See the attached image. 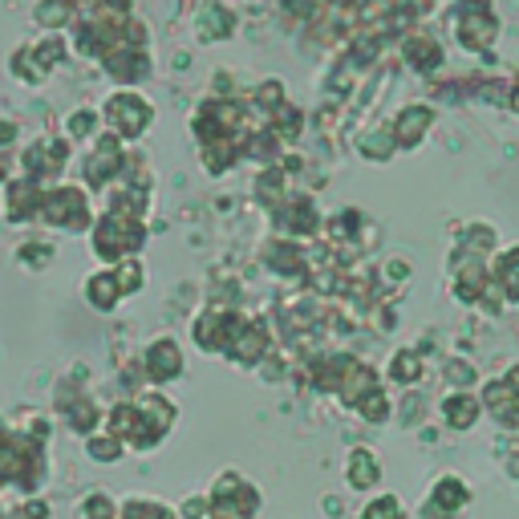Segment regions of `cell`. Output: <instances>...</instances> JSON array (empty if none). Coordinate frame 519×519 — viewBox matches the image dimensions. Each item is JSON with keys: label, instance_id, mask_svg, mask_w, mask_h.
<instances>
[{"label": "cell", "instance_id": "obj_22", "mask_svg": "<svg viewBox=\"0 0 519 519\" xmlns=\"http://www.w3.org/2000/svg\"><path fill=\"white\" fill-rule=\"evenodd\" d=\"M73 21V4L70 0H37L33 4V25L45 33H62Z\"/></svg>", "mask_w": 519, "mask_h": 519}, {"label": "cell", "instance_id": "obj_44", "mask_svg": "<svg viewBox=\"0 0 519 519\" xmlns=\"http://www.w3.org/2000/svg\"><path fill=\"white\" fill-rule=\"evenodd\" d=\"M13 142H17V122H13V118H4V122H0V150H9Z\"/></svg>", "mask_w": 519, "mask_h": 519}, {"label": "cell", "instance_id": "obj_30", "mask_svg": "<svg viewBox=\"0 0 519 519\" xmlns=\"http://www.w3.org/2000/svg\"><path fill=\"white\" fill-rule=\"evenodd\" d=\"M9 73H13L17 81H25V86H41V81H45V73H41V65H37V57H33V49H29V41L13 49Z\"/></svg>", "mask_w": 519, "mask_h": 519}, {"label": "cell", "instance_id": "obj_17", "mask_svg": "<svg viewBox=\"0 0 519 519\" xmlns=\"http://www.w3.org/2000/svg\"><path fill=\"white\" fill-rule=\"evenodd\" d=\"M86 300L97 308V313H114L118 300H122V289H118V276L114 268H102L86 280Z\"/></svg>", "mask_w": 519, "mask_h": 519}, {"label": "cell", "instance_id": "obj_26", "mask_svg": "<svg viewBox=\"0 0 519 519\" xmlns=\"http://www.w3.org/2000/svg\"><path fill=\"white\" fill-rule=\"evenodd\" d=\"M268 130L276 134V142H297L300 134H305V110L292 106V102H284V106L268 118Z\"/></svg>", "mask_w": 519, "mask_h": 519}, {"label": "cell", "instance_id": "obj_40", "mask_svg": "<svg viewBox=\"0 0 519 519\" xmlns=\"http://www.w3.org/2000/svg\"><path fill=\"white\" fill-rule=\"evenodd\" d=\"M118 519H175L171 515L163 503H150V499H134V503H126L122 507V515Z\"/></svg>", "mask_w": 519, "mask_h": 519}, {"label": "cell", "instance_id": "obj_23", "mask_svg": "<svg viewBox=\"0 0 519 519\" xmlns=\"http://www.w3.org/2000/svg\"><path fill=\"white\" fill-rule=\"evenodd\" d=\"M284 195H289V171H284V167H276V163H272V167H264L260 175H255V199L264 203L268 212H272Z\"/></svg>", "mask_w": 519, "mask_h": 519}, {"label": "cell", "instance_id": "obj_48", "mask_svg": "<svg viewBox=\"0 0 519 519\" xmlns=\"http://www.w3.org/2000/svg\"><path fill=\"white\" fill-rule=\"evenodd\" d=\"M503 381H507V389L519 398V365H511V370H507V378H503Z\"/></svg>", "mask_w": 519, "mask_h": 519}, {"label": "cell", "instance_id": "obj_14", "mask_svg": "<svg viewBox=\"0 0 519 519\" xmlns=\"http://www.w3.org/2000/svg\"><path fill=\"white\" fill-rule=\"evenodd\" d=\"M495 13L487 9L483 0H471L463 9V21H458V41L466 45V49H487L495 37Z\"/></svg>", "mask_w": 519, "mask_h": 519}, {"label": "cell", "instance_id": "obj_50", "mask_svg": "<svg viewBox=\"0 0 519 519\" xmlns=\"http://www.w3.org/2000/svg\"><path fill=\"white\" fill-rule=\"evenodd\" d=\"M511 106H515V110H519V89H515V94H511Z\"/></svg>", "mask_w": 519, "mask_h": 519}, {"label": "cell", "instance_id": "obj_5", "mask_svg": "<svg viewBox=\"0 0 519 519\" xmlns=\"http://www.w3.org/2000/svg\"><path fill=\"white\" fill-rule=\"evenodd\" d=\"M191 130L199 138V146L207 142H228L244 130V106L231 97H203L199 110L191 114Z\"/></svg>", "mask_w": 519, "mask_h": 519}, {"label": "cell", "instance_id": "obj_42", "mask_svg": "<svg viewBox=\"0 0 519 519\" xmlns=\"http://www.w3.org/2000/svg\"><path fill=\"white\" fill-rule=\"evenodd\" d=\"M86 519H114V503L106 495H89L86 499Z\"/></svg>", "mask_w": 519, "mask_h": 519}, {"label": "cell", "instance_id": "obj_15", "mask_svg": "<svg viewBox=\"0 0 519 519\" xmlns=\"http://www.w3.org/2000/svg\"><path fill=\"white\" fill-rule=\"evenodd\" d=\"M434 126V110L431 106H406V110H398V118H394V126H389V134H394V142L398 146H406V150H414L418 142L426 138V130Z\"/></svg>", "mask_w": 519, "mask_h": 519}, {"label": "cell", "instance_id": "obj_16", "mask_svg": "<svg viewBox=\"0 0 519 519\" xmlns=\"http://www.w3.org/2000/svg\"><path fill=\"white\" fill-rule=\"evenodd\" d=\"M466 499H471V491H466V483H463V479L447 475V479H439V487H434V495H431V507H426V515H431V519L455 515L458 507H466Z\"/></svg>", "mask_w": 519, "mask_h": 519}, {"label": "cell", "instance_id": "obj_37", "mask_svg": "<svg viewBox=\"0 0 519 519\" xmlns=\"http://www.w3.org/2000/svg\"><path fill=\"white\" fill-rule=\"evenodd\" d=\"M353 410H357L365 423H386V418H389V398L381 394V389H370V394L361 398Z\"/></svg>", "mask_w": 519, "mask_h": 519}, {"label": "cell", "instance_id": "obj_6", "mask_svg": "<svg viewBox=\"0 0 519 519\" xmlns=\"http://www.w3.org/2000/svg\"><path fill=\"white\" fill-rule=\"evenodd\" d=\"M70 159H73V142L65 134H45L33 146L21 150V175L37 179L41 187H54Z\"/></svg>", "mask_w": 519, "mask_h": 519}, {"label": "cell", "instance_id": "obj_45", "mask_svg": "<svg viewBox=\"0 0 519 519\" xmlns=\"http://www.w3.org/2000/svg\"><path fill=\"white\" fill-rule=\"evenodd\" d=\"M45 511H49V507H45V503L37 499V503H29V507L21 511V519H45Z\"/></svg>", "mask_w": 519, "mask_h": 519}, {"label": "cell", "instance_id": "obj_18", "mask_svg": "<svg viewBox=\"0 0 519 519\" xmlns=\"http://www.w3.org/2000/svg\"><path fill=\"white\" fill-rule=\"evenodd\" d=\"M341 402L345 406H357L361 398L370 394V389H378V373L370 370V365H361V361H349L345 365V378H341Z\"/></svg>", "mask_w": 519, "mask_h": 519}, {"label": "cell", "instance_id": "obj_29", "mask_svg": "<svg viewBox=\"0 0 519 519\" xmlns=\"http://www.w3.org/2000/svg\"><path fill=\"white\" fill-rule=\"evenodd\" d=\"M378 479H381V466H378V458H373V450L357 447L349 455V483L353 487H373Z\"/></svg>", "mask_w": 519, "mask_h": 519}, {"label": "cell", "instance_id": "obj_10", "mask_svg": "<svg viewBox=\"0 0 519 519\" xmlns=\"http://www.w3.org/2000/svg\"><path fill=\"white\" fill-rule=\"evenodd\" d=\"M41 191H45V187L37 183V179L13 175L9 183H4V195H0V203H4V220H9V223L37 220V212H41Z\"/></svg>", "mask_w": 519, "mask_h": 519}, {"label": "cell", "instance_id": "obj_41", "mask_svg": "<svg viewBox=\"0 0 519 519\" xmlns=\"http://www.w3.org/2000/svg\"><path fill=\"white\" fill-rule=\"evenodd\" d=\"M365 519H402V503L394 495H381V499H373L365 507Z\"/></svg>", "mask_w": 519, "mask_h": 519}, {"label": "cell", "instance_id": "obj_43", "mask_svg": "<svg viewBox=\"0 0 519 519\" xmlns=\"http://www.w3.org/2000/svg\"><path fill=\"white\" fill-rule=\"evenodd\" d=\"M49 255H54V247H49V244H25V247H21V260H25V264H37V268H41Z\"/></svg>", "mask_w": 519, "mask_h": 519}, {"label": "cell", "instance_id": "obj_47", "mask_svg": "<svg viewBox=\"0 0 519 519\" xmlns=\"http://www.w3.org/2000/svg\"><path fill=\"white\" fill-rule=\"evenodd\" d=\"M183 511H187L191 519H199L203 511H207V503H203V499H187V507H183Z\"/></svg>", "mask_w": 519, "mask_h": 519}, {"label": "cell", "instance_id": "obj_32", "mask_svg": "<svg viewBox=\"0 0 519 519\" xmlns=\"http://www.w3.org/2000/svg\"><path fill=\"white\" fill-rule=\"evenodd\" d=\"M357 150H361V155H365L370 163H386L389 155L398 150V142H394V134H389V130H365V134L357 138Z\"/></svg>", "mask_w": 519, "mask_h": 519}, {"label": "cell", "instance_id": "obj_35", "mask_svg": "<svg viewBox=\"0 0 519 519\" xmlns=\"http://www.w3.org/2000/svg\"><path fill=\"white\" fill-rule=\"evenodd\" d=\"M114 276H118V289H122V297H134V292H142V284H146V272H142L138 260H122V264H114Z\"/></svg>", "mask_w": 519, "mask_h": 519}, {"label": "cell", "instance_id": "obj_39", "mask_svg": "<svg viewBox=\"0 0 519 519\" xmlns=\"http://www.w3.org/2000/svg\"><path fill=\"white\" fill-rule=\"evenodd\" d=\"M389 378L394 381H418L423 378V361H418V353H398L394 365H389Z\"/></svg>", "mask_w": 519, "mask_h": 519}, {"label": "cell", "instance_id": "obj_9", "mask_svg": "<svg viewBox=\"0 0 519 519\" xmlns=\"http://www.w3.org/2000/svg\"><path fill=\"white\" fill-rule=\"evenodd\" d=\"M102 73L118 81V89H138L150 78V54L146 49H130V45H114L102 57Z\"/></svg>", "mask_w": 519, "mask_h": 519}, {"label": "cell", "instance_id": "obj_2", "mask_svg": "<svg viewBox=\"0 0 519 519\" xmlns=\"http://www.w3.org/2000/svg\"><path fill=\"white\" fill-rule=\"evenodd\" d=\"M37 220L49 223L57 231H89L94 228V207H89V195L73 183H54L41 191V212Z\"/></svg>", "mask_w": 519, "mask_h": 519}, {"label": "cell", "instance_id": "obj_4", "mask_svg": "<svg viewBox=\"0 0 519 519\" xmlns=\"http://www.w3.org/2000/svg\"><path fill=\"white\" fill-rule=\"evenodd\" d=\"M126 163H130V155H126V142L114 138L110 130H102L94 142H89L86 159H81V179H86L89 191H110V187L122 179Z\"/></svg>", "mask_w": 519, "mask_h": 519}, {"label": "cell", "instance_id": "obj_19", "mask_svg": "<svg viewBox=\"0 0 519 519\" xmlns=\"http://www.w3.org/2000/svg\"><path fill=\"white\" fill-rule=\"evenodd\" d=\"M29 49H33V57H37V65H41L45 78H49L57 65H65V57H70V41H65V33H45V37H37V41H29Z\"/></svg>", "mask_w": 519, "mask_h": 519}, {"label": "cell", "instance_id": "obj_12", "mask_svg": "<svg viewBox=\"0 0 519 519\" xmlns=\"http://www.w3.org/2000/svg\"><path fill=\"white\" fill-rule=\"evenodd\" d=\"M57 406L65 410V423L78 434H94L97 418H102V414H97V402L89 394H81L73 381H62V386H57Z\"/></svg>", "mask_w": 519, "mask_h": 519}, {"label": "cell", "instance_id": "obj_1", "mask_svg": "<svg viewBox=\"0 0 519 519\" xmlns=\"http://www.w3.org/2000/svg\"><path fill=\"white\" fill-rule=\"evenodd\" d=\"M89 244H94V255L106 260V264H122L130 255L142 252L146 244V223L134 220V215H118V212H102L89 228Z\"/></svg>", "mask_w": 519, "mask_h": 519}, {"label": "cell", "instance_id": "obj_31", "mask_svg": "<svg viewBox=\"0 0 519 519\" xmlns=\"http://www.w3.org/2000/svg\"><path fill=\"white\" fill-rule=\"evenodd\" d=\"M402 54L414 70H434V65H442V49L431 41V37H410Z\"/></svg>", "mask_w": 519, "mask_h": 519}, {"label": "cell", "instance_id": "obj_21", "mask_svg": "<svg viewBox=\"0 0 519 519\" xmlns=\"http://www.w3.org/2000/svg\"><path fill=\"white\" fill-rule=\"evenodd\" d=\"M191 337L203 353H223V308H207L191 325Z\"/></svg>", "mask_w": 519, "mask_h": 519}, {"label": "cell", "instance_id": "obj_13", "mask_svg": "<svg viewBox=\"0 0 519 519\" xmlns=\"http://www.w3.org/2000/svg\"><path fill=\"white\" fill-rule=\"evenodd\" d=\"M231 33H236V13H231L223 0H207V4L195 13V41L215 45V41H228Z\"/></svg>", "mask_w": 519, "mask_h": 519}, {"label": "cell", "instance_id": "obj_36", "mask_svg": "<svg viewBox=\"0 0 519 519\" xmlns=\"http://www.w3.org/2000/svg\"><path fill=\"white\" fill-rule=\"evenodd\" d=\"M495 276H499L503 292H507L511 300H519V247H511L499 264H495Z\"/></svg>", "mask_w": 519, "mask_h": 519}, {"label": "cell", "instance_id": "obj_8", "mask_svg": "<svg viewBox=\"0 0 519 519\" xmlns=\"http://www.w3.org/2000/svg\"><path fill=\"white\" fill-rule=\"evenodd\" d=\"M272 223L284 231V236H297V239H305V236H317L321 231V215H317V203L308 199V195H284L280 203H276L272 212Z\"/></svg>", "mask_w": 519, "mask_h": 519}, {"label": "cell", "instance_id": "obj_20", "mask_svg": "<svg viewBox=\"0 0 519 519\" xmlns=\"http://www.w3.org/2000/svg\"><path fill=\"white\" fill-rule=\"evenodd\" d=\"M264 255H268V268L280 276H300L305 272V252H300L292 239H272L264 244Z\"/></svg>", "mask_w": 519, "mask_h": 519}, {"label": "cell", "instance_id": "obj_3", "mask_svg": "<svg viewBox=\"0 0 519 519\" xmlns=\"http://www.w3.org/2000/svg\"><path fill=\"white\" fill-rule=\"evenodd\" d=\"M97 114H102V126L122 142H138L142 134L150 130V122H155V106H150L138 89H114V94L102 102Z\"/></svg>", "mask_w": 519, "mask_h": 519}, {"label": "cell", "instance_id": "obj_46", "mask_svg": "<svg viewBox=\"0 0 519 519\" xmlns=\"http://www.w3.org/2000/svg\"><path fill=\"white\" fill-rule=\"evenodd\" d=\"M9 179H13V163H9V155L0 150V187L9 183Z\"/></svg>", "mask_w": 519, "mask_h": 519}, {"label": "cell", "instance_id": "obj_49", "mask_svg": "<svg viewBox=\"0 0 519 519\" xmlns=\"http://www.w3.org/2000/svg\"><path fill=\"white\" fill-rule=\"evenodd\" d=\"M511 475H519V450H515V458H511Z\"/></svg>", "mask_w": 519, "mask_h": 519}, {"label": "cell", "instance_id": "obj_27", "mask_svg": "<svg viewBox=\"0 0 519 519\" xmlns=\"http://www.w3.org/2000/svg\"><path fill=\"white\" fill-rule=\"evenodd\" d=\"M442 418H447L455 431H466V426H475V418H479V402L471 394H450L447 402H442Z\"/></svg>", "mask_w": 519, "mask_h": 519}, {"label": "cell", "instance_id": "obj_7", "mask_svg": "<svg viewBox=\"0 0 519 519\" xmlns=\"http://www.w3.org/2000/svg\"><path fill=\"white\" fill-rule=\"evenodd\" d=\"M207 511H212V519H255L260 491L239 475H220V483L212 487V499H207Z\"/></svg>", "mask_w": 519, "mask_h": 519}, {"label": "cell", "instance_id": "obj_34", "mask_svg": "<svg viewBox=\"0 0 519 519\" xmlns=\"http://www.w3.org/2000/svg\"><path fill=\"white\" fill-rule=\"evenodd\" d=\"M458 300H479L487 292V268L479 264V260H471V264H463V272H458Z\"/></svg>", "mask_w": 519, "mask_h": 519}, {"label": "cell", "instance_id": "obj_11", "mask_svg": "<svg viewBox=\"0 0 519 519\" xmlns=\"http://www.w3.org/2000/svg\"><path fill=\"white\" fill-rule=\"evenodd\" d=\"M142 365H146V378L155 381V386H167V381H175L179 373H183V349H179L175 337H155V341L146 345Z\"/></svg>", "mask_w": 519, "mask_h": 519}, {"label": "cell", "instance_id": "obj_28", "mask_svg": "<svg viewBox=\"0 0 519 519\" xmlns=\"http://www.w3.org/2000/svg\"><path fill=\"white\" fill-rule=\"evenodd\" d=\"M199 159H203V171H207V175H223V171H228L231 163L239 159L236 138H228V142H207V146H199Z\"/></svg>", "mask_w": 519, "mask_h": 519}, {"label": "cell", "instance_id": "obj_38", "mask_svg": "<svg viewBox=\"0 0 519 519\" xmlns=\"http://www.w3.org/2000/svg\"><path fill=\"white\" fill-rule=\"evenodd\" d=\"M118 455H122V439H114L110 431L89 434V458H97V463H114Z\"/></svg>", "mask_w": 519, "mask_h": 519}, {"label": "cell", "instance_id": "obj_25", "mask_svg": "<svg viewBox=\"0 0 519 519\" xmlns=\"http://www.w3.org/2000/svg\"><path fill=\"white\" fill-rule=\"evenodd\" d=\"M483 402H487V410H491L503 426H515L519 423V398L507 389V381H491V386H487V394H483Z\"/></svg>", "mask_w": 519, "mask_h": 519}, {"label": "cell", "instance_id": "obj_33", "mask_svg": "<svg viewBox=\"0 0 519 519\" xmlns=\"http://www.w3.org/2000/svg\"><path fill=\"white\" fill-rule=\"evenodd\" d=\"M284 102H289V97H284V81H280V78L260 81V86H255V94H252V106L260 110L264 118H272L276 110L284 106Z\"/></svg>", "mask_w": 519, "mask_h": 519}, {"label": "cell", "instance_id": "obj_24", "mask_svg": "<svg viewBox=\"0 0 519 519\" xmlns=\"http://www.w3.org/2000/svg\"><path fill=\"white\" fill-rule=\"evenodd\" d=\"M102 134V114L94 106H78L65 114V138L70 142H94Z\"/></svg>", "mask_w": 519, "mask_h": 519}]
</instances>
